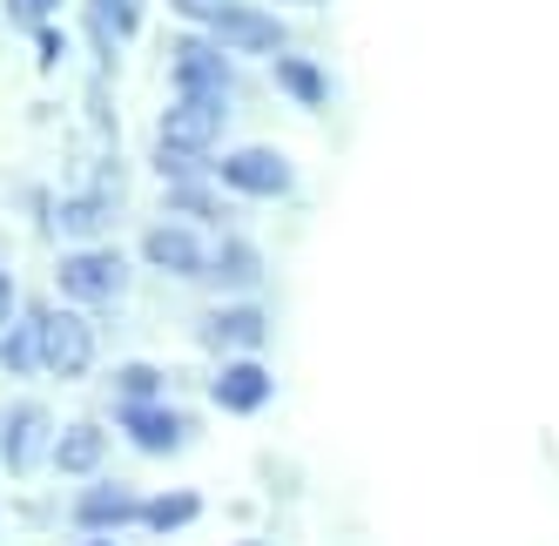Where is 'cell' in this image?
<instances>
[{"label": "cell", "instance_id": "obj_22", "mask_svg": "<svg viewBox=\"0 0 559 546\" xmlns=\"http://www.w3.org/2000/svg\"><path fill=\"white\" fill-rule=\"evenodd\" d=\"M34 48H41V68H55L61 61V34L55 27H34Z\"/></svg>", "mask_w": 559, "mask_h": 546}, {"label": "cell", "instance_id": "obj_1", "mask_svg": "<svg viewBox=\"0 0 559 546\" xmlns=\"http://www.w3.org/2000/svg\"><path fill=\"white\" fill-rule=\"evenodd\" d=\"M34 331H41V365L55 378H82L95 365V324L82 318V304L74 310H34Z\"/></svg>", "mask_w": 559, "mask_h": 546}, {"label": "cell", "instance_id": "obj_14", "mask_svg": "<svg viewBox=\"0 0 559 546\" xmlns=\"http://www.w3.org/2000/svg\"><path fill=\"white\" fill-rule=\"evenodd\" d=\"M276 82H284V95H297L304 108H324V102H331L324 68H310L304 55H276Z\"/></svg>", "mask_w": 559, "mask_h": 546}, {"label": "cell", "instance_id": "obj_18", "mask_svg": "<svg viewBox=\"0 0 559 546\" xmlns=\"http://www.w3.org/2000/svg\"><path fill=\"white\" fill-rule=\"evenodd\" d=\"M210 277H216V284H229V290H236V284L250 290V284L263 277V263H257V250H250V244H229V250L216 257V270H210Z\"/></svg>", "mask_w": 559, "mask_h": 546}, {"label": "cell", "instance_id": "obj_23", "mask_svg": "<svg viewBox=\"0 0 559 546\" xmlns=\"http://www.w3.org/2000/svg\"><path fill=\"white\" fill-rule=\"evenodd\" d=\"M8 324H14V277L0 270V331H8Z\"/></svg>", "mask_w": 559, "mask_h": 546}, {"label": "cell", "instance_id": "obj_11", "mask_svg": "<svg viewBox=\"0 0 559 546\" xmlns=\"http://www.w3.org/2000/svg\"><path fill=\"white\" fill-rule=\"evenodd\" d=\"M129 520H142V499L129 492V486H88L82 499H74V526H88V533H108V526H129Z\"/></svg>", "mask_w": 559, "mask_h": 546}, {"label": "cell", "instance_id": "obj_4", "mask_svg": "<svg viewBox=\"0 0 559 546\" xmlns=\"http://www.w3.org/2000/svg\"><path fill=\"white\" fill-rule=\"evenodd\" d=\"M229 122V95H182L176 108H163V142L169 149H216Z\"/></svg>", "mask_w": 559, "mask_h": 546}, {"label": "cell", "instance_id": "obj_8", "mask_svg": "<svg viewBox=\"0 0 559 546\" xmlns=\"http://www.w3.org/2000/svg\"><path fill=\"white\" fill-rule=\"evenodd\" d=\"M176 88L182 95H229V48L223 41H182L176 48Z\"/></svg>", "mask_w": 559, "mask_h": 546}, {"label": "cell", "instance_id": "obj_17", "mask_svg": "<svg viewBox=\"0 0 559 546\" xmlns=\"http://www.w3.org/2000/svg\"><path fill=\"white\" fill-rule=\"evenodd\" d=\"M195 513H203V499H195V492H169V499L142 506V526H148V533H169V526H189Z\"/></svg>", "mask_w": 559, "mask_h": 546}, {"label": "cell", "instance_id": "obj_7", "mask_svg": "<svg viewBox=\"0 0 559 546\" xmlns=\"http://www.w3.org/2000/svg\"><path fill=\"white\" fill-rule=\"evenodd\" d=\"M41 446H48V412L41 405H14L8 412V432H0V465L14 479H27L41 465Z\"/></svg>", "mask_w": 559, "mask_h": 546}, {"label": "cell", "instance_id": "obj_12", "mask_svg": "<svg viewBox=\"0 0 559 546\" xmlns=\"http://www.w3.org/2000/svg\"><path fill=\"white\" fill-rule=\"evenodd\" d=\"M263 331H270L263 310H250V304H223L203 318V344H216V351H257Z\"/></svg>", "mask_w": 559, "mask_h": 546}, {"label": "cell", "instance_id": "obj_21", "mask_svg": "<svg viewBox=\"0 0 559 546\" xmlns=\"http://www.w3.org/2000/svg\"><path fill=\"white\" fill-rule=\"evenodd\" d=\"M169 8H176V14H189V21H203V27H210V21H216V14L229 8V0H169Z\"/></svg>", "mask_w": 559, "mask_h": 546}, {"label": "cell", "instance_id": "obj_13", "mask_svg": "<svg viewBox=\"0 0 559 546\" xmlns=\"http://www.w3.org/2000/svg\"><path fill=\"white\" fill-rule=\"evenodd\" d=\"M102 459H108V432H102V425H68V432L55 439V465H61V473H102Z\"/></svg>", "mask_w": 559, "mask_h": 546}, {"label": "cell", "instance_id": "obj_25", "mask_svg": "<svg viewBox=\"0 0 559 546\" xmlns=\"http://www.w3.org/2000/svg\"><path fill=\"white\" fill-rule=\"evenodd\" d=\"M88 546H115V539H88Z\"/></svg>", "mask_w": 559, "mask_h": 546}, {"label": "cell", "instance_id": "obj_6", "mask_svg": "<svg viewBox=\"0 0 559 546\" xmlns=\"http://www.w3.org/2000/svg\"><path fill=\"white\" fill-rule=\"evenodd\" d=\"M142 257H148L155 270H169V277H210V250L195 244V229H182V223L142 229Z\"/></svg>", "mask_w": 559, "mask_h": 546}, {"label": "cell", "instance_id": "obj_3", "mask_svg": "<svg viewBox=\"0 0 559 546\" xmlns=\"http://www.w3.org/2000/svg\"><path fill=\"white\" fill-rule=\"evenodd\" d=\"M216 182L236 189V197H290L297 169H290V155H276V149H236L216 163Z\"/></svg>", "mask_w": 559, "mask_h": 546}, {"label": "cell", "instance_id": "obj_10", "mask_svg": "<svg viewBox=\"0 0 559 546\" xmlns=\"http://www.w3.org/2000/svg\"><path fill=\"white\" fill-rule=\"evenodd\" d=\"M210 392H216L223 412H263V405H270V371H263L257 358H229V365L216 371Z\"/></svg>", "mask_w": 559, "mask_h": 546}, {"label": "cell", "instance_id": "obj_24", "mask_svg": "<svg viewBox=\"0 0 559 546\" xmlns=\"http://www.w3.org/2000/svg\"><path fill=\"white\" fill-rule=\"evenodd\" d=\"M297 8H324V0H297Z\"/></svg>", "mask_w": 559, "mask_h": 546}, {"label": "cell", "instance_id": "obj_16", "mask_svg": "<svg viewBox=\"0 0 559 546\" xmlns=\"http://www.w3.org/2000/svg\"><path fill=\"white\" fill-rule=\"evenodd\" d=\"M14 324H21V318H14ZM0 365H8L14 378L41 365V331H34V318H27L21 331H0Z\"/></svg>", "mask_w": 559, "mask_h": 546}, {"label": "cell", "instance_id": "obj_5", "mask_svg": "<svg viewBox=\"0 0 559 546\" xmlns=\"http://www.w3.org/2000/svg\"><path fill=\"white\" fill-rule=\"evenodd\" d=\"M210 34L229 55H276V48H284V21L263 14V8H243V0H229V8L210 21Z\"/></svg>", "mask_w": 559, "mask_h": 546}, {"label": "cell", "instance_id": "obj_15", "mask_svg": "<svg viewBox=\"0 0 559 546\" xmlns=\"http://www.w3.org/2000/svg\"><path fill=\"white\" fill-rule=\"evenodd\" d=\"M55 223L68 229L74 244H88V237H102V229H108V203H102V197H68Z\"/></svg>", "mask_w": 559, "mask_h": 546}, {"label": "cell", "instance_id": "obj_19", "mask_svg": "<svg viewBox=\"0 0 559 546\" xmlns=\"http://www.w3.org/2000/svg\"><path fill=\"white\" fill-rule=\"evenodd\" d=\"M155 392H163V371H155V365H122V371H115V399H122V405H142Z\"/></svg>", "mask_w": 559, "mask_h": 546}, {"label": "cell", "instance_id": "obj_20", "mask_svg": "<svg viewBox=\"0 0 559 546\" xmlns=\"http://www.w3.org/2000/svg\"><path fill=\"white\" fill-rule=\"evenodd\" d=\"M61 0H8V14H14V27H41V14H55Z\"/></svg>", "mask_w": 559, "mask_h": 546}, {"label": "cell", "instance_id": "obj_9", "mask_svg": "<svg viewBox=\"0 0 559 546\" xmlns=\"http://www.w3.org/2000/svg\"><path fill=\"white\" fill-rule=\"evenodd\" d=\"M122 425H129V439L142 446V452H176L195 425L182 418V412H169V405H155V399H142V405H122Z\"/></svg>", "mask_w": 559, "mask_h": 546}, {"label": "cell", "instance_id": "obj_2", "mask_svg": "<svg viewBox=\"0 0 559 546\" xmlns=\"http://www.w3.org/2000/svg\"><path fill=\"white\" fill-rule=\"evenodd\" d=\"M55 277H61L68 304H115L122 284H129V263L115 257V250H68Z\"/></svg>", "mask_w": 559, "mask_h": 546}]
</instances>
